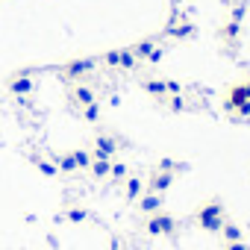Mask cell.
Returning a JSON list of instances; mask_svg holds the SVG:
<instances>
[{
    "label": "cell",
    "mask_w": 250,
    "mask_h": 250,
    "mask_svg": "<svg viewBox=\"0 0 250 250\" xmlns=\"http://www.w3.org/2000/svg\"><path fill=\"white\" fill-rule=\"evenodd\" d=\"M194 221H197L206 232H221V227H224V221H227L224 203H221V200H206V203H200V209L194 212Z\"/></svg>",
    "instance_id": "cell-1"
},
{
    "label": "cell",
    "mask_w": 250,
    "mask_h": 250,
    "mask_svg": "<svg viewBox=\"0 0 250 250\" xmlns=\"http://www.w3.org/2000/svg\"><path fill=\"white\" fill-rule=\"evenodd\" d=\"M145 229H147V235H177V218H171L165 212H156V215L147 218Z\"/></svg>",
    "instance_id": "cell-2"
},
{
    "label": "cell",
    "mask_w": 250,
    "mask_h": 250,
    "mask_svg": "<svg viewBox=\"0 0 250 250\" xmlns=\"http://www.w3.org/2000/svg\"><path fill=\"white\" fill-rule=\"evenodd\" d=\"M139 209H142L145 215H156V212L162 209V194H153V191H145V194L139 197Z\"/></svg>",
    "instance_id": "cell-3"
},
{
    "label": "cell",
    "mask_w": 250,
    "mask_h": 250,
    "mask_svg": "<svg viewBox=\"0 0 250 250\" xmlns=\"http://www.w3.org/2000/svg\"><path fill=\"white\" fill-rule=\"evenodd\" d=\"M112 153H115V139H109V136H97V139H94V156H100V159H112Z\"/></svg>",
    "instance_id": "cell-4"
},
{
    "label": "cell",
    "mask_w": 250,
    "mask_h": 250,
    "mask_svg": "<svg viewBox=\"0 0 250 250\" xmlns=\"http://www.w3.org/2000/svg\"><path fill=\"white\" fill-rule=\"evenodd\" d=\"M171 183H174V177H171V174L156 171V174L150 177V191H153V194H162V191H168V188H171Z\"/></svg>",
    "instance_id": "cell-5"
},
{
    "label": "cell",
    "mask_w": 250,
    "mask_h": 250,
    "mask_svg": "<svg viewBox=\"0 0 250 250\" xmlns=\"http://www.w3.org/2000/svg\"><path fill=\"white\" fill-rule=\"evenodd\" d=\"M124 194H127V200H139L145 194V183L139 177H130L127 180V188H124Z\"/></svg>",
    "instance_id": "cell-6"
},
{
    "label": "cell",
    "mask_w": 250,
    "mask_h": 250,
    "mask_svg": "<svg viewBox=\"0 0 250 250\" xmlns=\"http://www.w3.org/2000/svg\"><path fill=\"white\" fill-rule=\"evenodd\" d=\"M221 232H224V238H227V244H229V241H241V238H244V232H241V227H238V224H232V221H224V227H221Z\"/></svg>",
    "instance_id": "cell-7"
},
{
    "label": "cell",
    "mask_w": 250,
    "mask_h": 250,
    "mask_svg": "<svg viewBox=\"0 0 250 250\" xmlns=\"http://www.w3.org/2000/svg\"><path fill=\"white\" fill-rule=\"evenodd\" d=\"M88 168H91L94 177H106L109 168H112V162H109V159H100V156H91V165H88Z\"/></svg>",
    "instance_id": "cell-8"
},
{
    "label": "cell",
    "mask_w": 250,
    "mask_h": 250,
    "mask_svg": "<svg viewBox=\"0 0 250 250\" xmlns=\"http://www.w3.org/2000/svg\"><path fill=\"white\" fill-rule=\"evenodd\" d=\"M109 174H112L115 180H124V177H127V165H124V162H112Z\"/></svg>",
    "instance_id": "cell-9"
},
{
    "label": "cell",
    "mask_w": 250,
    "mask_h": 250,
    "mask_svg": "<svg viewBox=\"0 0 250 250\" xmlns=\"http://www.w3.org/2000/svg\"><path fill=\"white\" fill-rule=\"evenodd\" d=\"M85 218H88V212H85V209H80V206L68 212V221H74V224H80V221H85Z\"/></svg>",
    "instance_id": "cell-10"
},
{
    "label": "cell",
    "mask_w": 250,
    "mask_h": 250,
    "mask_svg": "<svg viewBox=\"0 0 250 250\" xmlns=\"http://www.w3.org/2000/svg\"><path fill=\"white\" fill-rule=\"evenodd\" d=\"M227 250H247V244H244V241H229Z\"/></svg>",
    "instance_id": "cell-11"
}]
</instances>
